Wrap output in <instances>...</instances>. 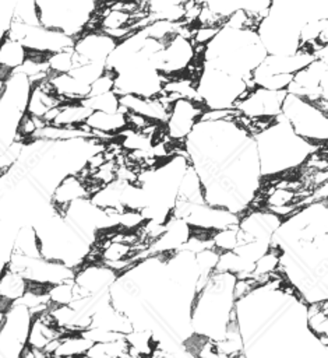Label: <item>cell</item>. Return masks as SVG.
I'll return each mask as SVG.
<instances>
[{"mask_svg":"<svg viewBox=\"0 0 328 358\" xmlns=\"http://www.w3.org/2000/svg\"><path fill=\"white\" fill-rule=\"evenodd\" d=\"M328 303L327 299L306 305V326L308 331L327 347L328 334Z\"/></svg>","mask_w":328,"mask_h":358,"instance_id":"5bb4252c","label":"cell"},{"mask_svg":"<svg viewBox=\"0 0 328 358\" xmlns=\"http://www.w3.org/2000/svg\"><path fill=\"white\" fill-rule=\"evenodd\" d=\"M91 109L82 101L64 102L50 124L56 126H80L84 124L88 116L91 115Z\"/></svg>","mask_w":328,"mask_h":358,"instance_id":"9a60e30c","label":"cell"},{"mask_svg":"<svg viewBox=\"0 0 328 358\" xmlns=\"http://www.w3.org/2000/svg\"><path fill=\"white\" fill-rule=\"evenodd\" d=\"M27 48L15 39L4 36L0 42V80L18 70L27 59Z\"/></svg>","mask_w":328,"mask_h":358,"instance_id":"7c38bea8","label":"cell"},{"mask_svg":"<svg viewBox=\"0 0 328 358\" xmlns=\"http://www.w3.org/2000/svg\"><path fill=\"white\" fill-rule=\"evenodd\" d=\"M281 115L286 119L295 134H297L299 137L314 145L327 143V112L321 110L317 105L303 98L286 94V98L282 103Z\"/></svg>","mask_w":328,"mask_h":358,"instance_id":"277c9868","label":"cell"},{"mask_svg":"<svg viewBox=\"0 0 328 358\" xmlns=\"http://www.w3.org/2000/svg\"><path fill=\"white\" fill-rule=\"evenodd\" d=\"M85 124L91 129L92 138L103 144L105 140L120 134L127 127L126 113L121 109L117 112L94 110L85 120Z\"/></svg>","mask_w":328,"mask_h":358,"instance_id":"9c48e42d","label":"cell"},{"mask_svg":"<svg viewBox=\"0 0 328 358\" xmlns=\"http://www.w3.org/2000/svg\"><path fill=\"white\" fill-rule=\"evenodd\" d=\"M204 112L205 108L198 101L184 98L174 101L169 109L167 120L163 124V127H166L165 131L167 138L172 143L184 144L186 138L193 131L194 126L201 120Z\"/></svg>","mask_w":328,"mask_h":358,"instance_id":"5b68a950","label":"cell"},{"mask_svg":"<svg viewBox=\"0 0 328 358\" xmlns=\"http://www.w3.org/2000/svg\"><path fill=\"white\" fill-rule=\"evenodd\" d=\"M82 102L94 112H117L120 110V98L114 91H109L99 95H91Z\"/></svg>","mask_w":328,"mask_h":358,"instance_id":"ffe728a7","label":"cell"},{"mask_svg":"<svg viewBox=\"0 0 328 358\" xmlns=\"http://www.w3.org/2000/svg\"><path fill=\"white\" fill-rule=\"evenodd\" d=\"M250 90L246 80L204 66L197 80V94L205 109L228 110L246 96Z\"/></svg>","mask_w":328,"mask_h":358,"instance_id":"3957f363","label":"cell"},{"mask_svg":"<svg viewBox=\"0 0 328 358\" xmlns=\"http://www.w3.org/2000/svg\"><path fill=\"white\" fill-rule=\"evenodd\" d=\"M237 231H239V224L214 232V235H212L214 248L219 253L233 250L237 246V243H239V241H237Z\"/></svg>","mask_w":328,"mask_h":358,"instance_id":"cb8c5ba5","label":"cell"},{"mask_svg":"<svg viewBox=\"0 0 328 358\" xmlns=\"http://www.w3.org/2000/svg\"><path fill=\"white\" fill-rule=\"evenodd\" d=\"M13 21L25 25H39V10L35 0H17L13 11Z\"/></svg>","mask_w":328,"mask_h":358,"instance_id":"44dd1931","label":"cell"},{"mask_svg":"<svg viewBox=\"0 0 328 358\" xmlns=\"http://www.w3.org/2000/svg\"><path fill=\"white\" fill-rule=\"evenodd\" d=\"M47 296L50 303L54 306L70 305L71 302L81 299V294L77 284L74 282V278L49 287Z\"/></svg>","mask_w":328,"mask_h":358,"instance_id":"ac0fdd59","label":"cell"},{"mask_svg":"<svg viewBox=\"0 0 328 358\" xmlns=\"http://www.w3.org/2000/svg\"><path fill=\"white\" fill-rule=\"evenodd\" d=\"M46 124L45 120L33 117L31 115H28L27 112L21 116L18 126H17V140L22 141V143H28V141H33L35 134L39 129H42Z\"/></svg>","mask_w":328,"mask_h":358,"instance_id":"7402d4cb","label":"cell"},{"mask_svg":"<svg viewBox=\"0 0 328 358\" xmlns=\"http://www.w3.org/2000/svg\"><path fill=\"white\" fill-rule=\"evenodd\" d=\"M267 55L257 31L222 25L216 36L205 46L202 62L204 66L247 80Z\"/></svg>","mask_w":328,"mask_h":358,"instance_id":"6da1fadb","label":"cell"},{"mask_svg":"<svg viewBox=\"0 0 328 358\" xmlns=\"http://www.w3.org/2000/svg\"><path fill=\"white\" fill-rule=\"evenodd\" d=\"M28 281L11 271L6 270L0 275V312H6L14 302H17L27 291Z\"/></svg>","mask_w":328,"mask_h":358,"instance_id":"4fadbf2b","label":"cell"},{"mask_svg":"<svg viewBox=\"0 0 328 358\" xmlns=\"http://www.w3.org/2000/svg\"><path fill=\"white\" fill-rule=\"evenodd\" d=\"M119 98H120V109L124 112L138 113L147 117L148 120L162 126L167 120L170 108L165 105L158 96L144 98L133 94H126V95H119Z\"/></svg>","mask_w":328,"mask_h":358,"instance_id":"ba28073f","label":"cell"},{"mask_svg":"<svg viewBox=\"0 0 328 358\" xmlns=\"http://www.w3.org/2000/svg\"><path fill=\"white\" fill-rule=\"evenodd\" d=\"M254 141L261 176H281L299 169L318 147L295 134L282 115L267 130L254 136Z\"/></svg>","mask_w":328,"mask_h":358,"instance_id":"7a4b0ae2","label":"cell"},{"mask_svg":"<svg viewBox=\"0 0 328 358\" xmlns=\"http://www.w3.org/2000/svg\"><path fill=\"white\" fill-rule=\"evenodd\" d=\"M92 347V343L85 338L81 333H66L53 357L57 358H81L84 357L88 350Z\"/></svg>","mask_w":328,"mask_h":358,"instance_id":"2e32d148","label":"cell"},{"mask_svg":"<svg viewBox=\"0 0 328 358\" xmlns=\"http://www.w3.org/2000/svg\"><path fill=\"white\" fill-rule=\"evenodd\" d=\"M77 66L74 49H66L47 56V67L50 74H66Z\"/></svg>","mask_w":328,"mask_h":358,"instance_id":"d6986e66","label":"cell"},{"mask_svg":"<svg viewBox=\"0 0 328 358\" xmlns=\"http://www.w3.org/2000/svg\"><path fill=\"white\" fill-rule=\"evenodd\" d=\"M286 94V91H271L255 87L236 103L234 109L248 119L276 117L282 112Z\"/></svg>","mask_w":328,"mask_h":358,"instance_id":"8992f818","label":"cell"},{"mask_svg":"<svg viewBox=\"0 0 328 358\" xmlns=\"http://www.w3.org/2000/svg\"><path fill=\"white\" fill-rule=\"evenodd\" d=\"M13 253L28 256V257H42L39 239L32 225H22L17 229Z\"/></svg>","mask_w":328,"mask_h":358,"instance_id":"e0dca14e","label":"cell"},{"mask_svg":"<svg viewBox=\"0 0 328 358\" xmlns=\"http://www.w3.org/2000/svg\"><path fill=\"white\" fill-rule=\"evenodd\" d=\"M250 0H205V6L223 21L234 11L244 10Z\"/></svg>","mask_w":328,"mask_h":358,"instance_id":"603a6c76","label":"cell"},{"mask_svg":"<svg viewBox=\"0 0 328 358\" xmlns=\"http://www.w3.org/2000/svg\"><path fill=\"white\" fill-rule=\"evenodd\" d=\"M187 0H147V13L156 14L167 8L181 6Z\"/></svg>","mask_w":328,"mask_h":358,"instance_id":"484cf974","label":"cell"},{"mask_svg":"<svg viewBox=\"0 0 328 358\" xmlns=\"http://www.w3.org/2000/svg\"><path fill=\"white\" fill-rule=\"evenodd\" d=\"M114 71L110 69H106L103 71V74L100 77H98L92 84H91V90H89V95H99V94H105L109 91L114 90Z\"/></svg>","mask_w":328,"mask_h":358,"instance_id":"d4e9b609","label":"cell"},{"mask_svg":"<svg viewBox=\"0 0 328 358\" xmlns=\"http://www.w3.org/2000/svg\"><path fill=\"white\" fill-rule=\"evenodd\" d=\"M117 42L102 31H85L75 38L74 53L77 66L84 63H105Z\"/></svg>","mask_w":328,"mask_h":358,"instance_id":"52a82bcc","label":"cell"},{"mask_svg":"<svg viewBox=\"0 0 328 358\" xmlns=\"http://www.w3.org/2000/svg\"><path fill=\"white\" fill-rule=\"evenodd\" d=\"M81 199H89V193L85 180L77 173L64 176L52 192L54 211L59 214H63L71 203Z\"/></svg>","mask_w":328,"mask_h":358,"instance_id":"8fae6325","label":"cell"},{"mask_svg":"<svg viewBox=\"0 0 328 358\" xmlns=\"http://www.w3.org/2000/svg\"><path fill=\"white\" fill-rule=\"evenodd\" d=\"M63 103L64 102L61 101V98L54 94L52 84L49 81V77H47L46 80L32 85L25 112L33 117L45 120V117L52 110H54L56 108H59Z\"/></svg>","mask_w":328,"mask_h":358,"instance_id":"30bf717a","label":"cell"}]
</instances>
